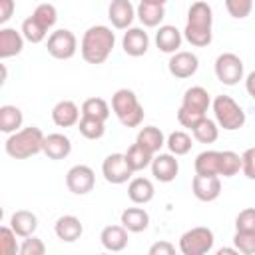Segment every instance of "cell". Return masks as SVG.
Listing matches in <instances>:
<instances>
[{
	"instance_id": "cell-17",
	"label": "cell",
	"mask_w": 255,
	"mask_h": 255,
	"mask_svg": "<svg viewBox=\"0 0 255 255\" xmlns=\"http://www.w3.org/2000/svg\"><path fill=\"white\" fill-rule=\"evenodd\" d=\"M70 151H72V141H70L68 135L56 131V133H48V135L44 137L42 153H44L48 159H54V161L66 159V157L70 155Z\"/></svg>"
},
{
	"instance_id": "cell-47",
	"label": "cell",
	"mask_w": 255,
	"mask_h": 255,
	"mask_svg": "<svg viewBox=\"0 0 255 255\" xmlns=\"http://www.w3.org/2000/svg\"><path fill=\"white\" fill-rule=\"evenodd\" d=\"M245 90H247V94L255 100V70L247 74V78H245Z\"/></svg>"
},
{
	"instance_id": "cell-10",
	"label": "cell",
	"mask_w": 255,
	"mask_h": 255,
	"mask_svg": "<svg viewBox=\"0 0 255 255\" xmlns=\"http://www.w3.org/2000/svg\"><path fill=\"white\" fill-rule=\"evenodd\" d=\"M96 185V173L90 165L78 163L74 167L68 169L66 173V187L74 193V195H86L94 189Z\"/></svg>"
},
{
	"instance_id": "cell-28",
	"label": "cell",
	"mask_w": 255,
	"mask_h": 255,
	"mask_svg": "<svg viewBox=\"0 0 255 255\" xmlns=\"http://www.w3.org/2000/svg\"><path fill=\"white\" fill-rule=\"evenodd\" d=\"M137 143H141L145 149H149L151 153H159V149L165 145V135L159 128L155 126H145L137 131V137H135Z\"/></svg>"
},
{
	"instance_id": "cell-2",
	"label": "cell",
	"mask_w": 255,
	"mask_h": 255,
	"mask_svg": "<svg viewBox=\"0 0 255 255\" xmlns=\"http://www.w3.org/2000/svg\"><path fill=\"white\" fill-rule=\"evenodd\" d=\"M114 46H116V34L112 32V28L104 24H96L84 32L80 42V54L84 62L98 66L110 58Z\"/></svg>"
},
{
	"instance_id": "cell-16",
	"label": "cell",
	"mask_w": 255,
	"mask_h": 255,
	"mask_svg": "<svg viewBox=\"0 0 255 255\" xmlns=\"http://www.w3.org/2000/svg\"><path fill=\"white\" fill-rule=\"evenodd\" d=\"M80 114H82V110L76 106V102H72V100H60L52 108V122L58 128H72V126H78Z\"/></svg>"
},
{
	"instance_id": "cell-26",
	"label": "cell",
	"mask_w": 255,
	"mask_h": 255,
	"mask_svg": "<svg viewBox=\"0 0 255 255\" xmlns=\"http://www.w3.org/2000/svg\"><path fill=\"white\" fill-rule=\"evenodd\" d=\"M195 173L199 175H219L221 169V151L217 149H205L197 153L195 157Z\"/></svg>"
},
{
	"instance_id": "cell-49",
	"label": "cell",
	"mask_w": 255,
	"mask_h": 255,
	"mask_svg": "<svg viewBox=\"0 0 255 255\" xmlns=\"http://www.w3.org/2000/svg\"><path fill=\"white\" fill-rule=\"evenodd\" d=\"M139 2H145V4H161V6H165L167 0H139Z\"/></svg>"
},
{
	"instance_id": "cell-6",
	"label": "cell",
	"mask_w": 255,
	"mask_h": 255,
	"mask_svg": "<svg viewBox=\"0 0 255 255\" xmlns=\"http://www.w3.org/2000/svg\"><path fill=\"white\" fill-rule=\"evenodd\" d=\"M215 235L209 227H191L179 237V251L183 255H205L213 249Z\"/></svg>"
},
{
	"instance_id": "cell-34",
	"label": "cell",
	"mask_w": 255,
	"mask_h": 255,
	"mask_svg": "<svg viewBox=\"0 0 255 255\" xmlns=\"http://www.w3.org/2000/svg\"><path fill=\"white\" fill-rule=\"evenodd\" d=\"M20 32H22V36H24L30 44H40V42L46 40V36H48V30H46L34 16H28V18L22 22Z\"/></svg>"
},
{
	"instance_id": "cell-11",
	"label": "cell",
	"mask_w": 255,
	"mask_h": 255,
	"mask_svg": "<svg viewBox=\"0 0 255 255\" xmlns=\"http://www.w3.org/2000/svg\"><path fill=\"white\" fill-rule=\"evenodd\" d=\"M199 68V60L193 52H187V50H179L175 54H171L169 62H167V70L173 78L177 80H185V78H191Z\"/></svg>"
},
{
	"instance_id": "cell-12",
	"label": "cell",
	"mask_w": 255,
	"mask_h": 255,
	"mask_svg": "<svg viewBox=\"0 0 255 255\" xmlns=\"http://www.w3.org/2000/svg\"><path fill=\"white\" fill-rule=\"evenodd\" d=\"M175 157L177 155H173V153H157V155H153L151 165H149L151 167V175L161 183L173 181L177 177V173H179V161Z\"/></svg>"
},
{
	"instance_id": "cell-39",
	"label": "cell",
	"mask_w": 255,
	"mask_h": 255,
	"mask_svg": "<svg viewBox=\"0 0 255 255\" xmlns=\"http://www.w3.org/2000/svg\"><path fill=\"white\" fill-rule=\"evenodd\" d=\"M233 245L237 247L239 253L253 255L255 253V231H235Z\"/></svg>"
},
{
	"instance_id": "cell-19",
	"label": "cell",
	"mask_w": 255,
	"mask_h": 255,
	"mask_svg": "<svg viewBox=\"0 0 255 255\" xmlns=\"http://www.w3.org/2000/svg\"><path fill=\"white\" fill-rule=\"evenodd\" d=\"M181 42H183V34H181L175 26H171V24H163V26H159L157 32H155V46H157L161 52H165V54H175V52H179Z\"/></svg>"
},
{
	"instance_id": "cell-22",
	"label": "cell",
	"mask_w": 255,
	"mask_h": 255,
	"mask_svg": "<svg viewBox=\"0 0 255 255\" xmlns=\"http://www.w3.org/2000/svg\"><path fill=\"white\" fill-rule=\"evenodd\" d=\"M181 106L191 110V112H197V114H203L209 110L211 106V98H209V92L203 88V86H191L185 90L183 94V100H181Z\"/></svg>"
},
{
	"instance_id": "cell-9",
	"label": "cell",
	"mask_w": 255,
	"mask_h": 255,
	"mask_svg": "<svg viewBox=\"0 0 255 255\" xmlns=\"http://www.w3.org/2000/svg\"><path fill=\"white\" fill-rule=\"evenodd\" d=\"M102 173L108 183L120 185V183H126L128 179H131L133 169L129 167L126 153H110L102 163Z\"/></svg>"
},
{
	"instance_id": "cell-4",
	"label": "cell",
	"mask_w": 255,
	"mask_h": 255,
	"mask_svg": "<svg viewBox=\"0 0 255 255\" xmlns=\"http://www.w3.org/2000/svg\"><path fill=\"white\" fill-rule=\"evenodd\" d=\"M112 110L116 114V118L120 120L122 126L126 128H137L143 122V106L139 104L137 96L133 90L128 88H120L114 92L112 96Z\"/></svg>"
},
{
	"instance_id": "cell-3",
	"label": "cell",
	"mask_w": 255,
	"mask_h": 255,
	"mask_svg": "<svg viewBox=\"0 0 255 255\" xmlns=\"http://www.w3.org/2000/svg\"><path fill=\"white\" fill-rule=\"evenodd\" d=\"M44 133L36 126L20 128L18 131L10 133L4 141V149L12 159H28L42 151L44 147Z\"/></svg>"
},
{
	"instance_id": "cell-31",
	"label": "cell",
	"mask_w": 255,
	"mask_h": 255,
	"mask_svg": "<svg viewBox=\"0 0 255 255\" xmlns=\"http://www.w3.org/2000/svg\"><path fill=\"white\" fill-rule=\"evenodd\" d=\"M193 133V139L199 141V143H213L217 137H219V126L215 120H209L207 116L199 120V124L191 129Z\"/></svg>"
},
{
	"instance_id": "cell-33",
	"label": "cell",
	"mask_w": 255,
	"mask_h": 255,
	"mask_svg": "<svg viewBox=\"0 0 255 255\" xmlns=\"http://www.w3.org/2000/svg\"><path fill=\"white\" fill-rule=\"evenodd\" d=\"M78 129L86 139H100L106 133V122L90 116H82L78 122Z\"/></svg>"
},
{
	"instance_id": "cell-18",
	"label": "cell",
	"mask_w": 255,
	"mask_h": 255,
	"mask_svg": "<svg viewBox=\"0 0 255 255\" xmlns=\"http://www.w3.org/2000/svg\"><path fill=\"white\" fill-rule=\"evenodd\" d=\"M54 233H56V237H58L60 241H64V243H74V241H78V239L82 237L84 225H82V221H80L76 215H62V217H58L56 223H54Z\"/></svg>"
},
{
	"instance_id": "cell-36",
	"label": "cell",
	"mask_w": 255,
	"mask_h": 255,
	"mask_svg": "<svg viewBox=\"0 0 255 255\" xmlns=\"http://www.w3.org/2000/svg\"><path fill=\"white\" fill-rule=\"evenodd\" d=\"M241 165H243V161H241V155L239 153H235L231 149H223L221 151V169H219V175L233 177V175H237L241 171Z\"/></svg>"
},
{
	"instance_id": "cell-37",
	"label": "cell",
	"mask_w": 255,
	"mask_h": 255,
	"mask_svg": "<svg viewBox=\"0 0 255 255\" xmlns=\"http://www.w3.org/2000/svg\"><path fill=\"white\" fill-rule=\"evenodd\" d=\"M32 16H34L46 30H52L54 24H56V20H58V10H56L54 4L44 2V4H38V6H36V10L32 12Z\"/></svg>"
},
{
	"instance_id": "cell-29",
	"label": "cell",
	"mask_w": 255,
	"mask_h": 255,
	"mask_svg": "<svg viewBox=\"0 0 255 255\" xmlns=\"http://www.w3.org/2000/svg\"><path fill=\"white\" fill-rule=\"evenodd\" d=\"M22 122H24V116H22V110L18 106H12V104H6L0 108V129L4 133H14L22 128Z\"/></svg>"
},
{
	"instance_id": "cell-8",
	"label": "cell",
	"mask_w": 255,
	"mask_h": 255,
	"mask_svg": "<svg viewBox=\"0 0 255 255\" xmlns=\"http://www.w3.org/2000/svg\"><path fill=\"white\" fill-rule=\"evenodd\" d=\"M215 76L225 86H235L243 80V60L233 52H223L215 58Z\"/></svg>"
},
{
	"instance_id": "cell-1",
	"label": "cell",
	"mask_w": 255,
	"mask_h": 255,
	"mask_svg": "<svg viewBox=\"0 0 255 255\" xmlns=\"http://www.w3.org/2000/svg\"><path fill=\"white\" fill-rule=\"evenodd\" d=\"M211 26H213L211 6L203 0H197L187 10V22L183 28V38L195 48H205L213 40Z\"/></svg>"
},
{
	"instance_id": "cell-25",
	"label": "cell",
	"mask_w": 255,
	"mask_h": 255,
	"mask_svg": "<svg viewBox=\"0 0 255 255\" xmlns=\"http://www.w3.org/2000/svg\"><path fill=\"white\" fill-rule=\"evenodd\" d=\"M10 227L16 231L18 237H30L38 227V217L28 209H18L10 217Z\"/></svg>"
},
{
	"instance_id": "cell-35",
	"label": "cell",
	"mask_w": 255,
	"mask_h": 255,
	"mask_svg": "<svg viewBox=\"0 0 255 255\" xmlns=\"http://www.w3.org/2000/svg\"><path fill=\"white\" fill-rule=\"evenodd\" d=\"M82 116H90V118H98V120H108L110 118V106L104 98H88L82 104Z\"/></svg>"
},
{
	"instance_id": "cell-42",
	"label": "cell",
	"mask_w": 255,
	"mask_h": 255,
	"mask_svg": "<svg viewBox=\"0 0 255 255\" xmlns=\"http://www.w3.org/2000/svg\"><path fill=\"white\" fill-rule=\"evenodd\" d=\"M44 253H46V245L40 237H36V235L24 237V241L20 245V255H44Z\"/></svg>"
},
{
	"instance_id": "cell-30",
	"label": "cell",
	"mask_w": 255,
	"mask_h": 255,
	"mask_svg": "<svg viewBox=\"0 0 255 255\" xmlns=\"http://www.w3.org/2000/svg\"><path fill=\"white\" fill-rule=\"evenodd\" d=\"M153 155H155V153H151L149 149H145V147H143L141 143H137V141L131 143V145L128 147V151H126V159H128L129 167L133 169V173H135V171H141V169H145V167H149Z\"/></svg>"
},
{
	"instance_id": "cell-38",
	"label": "cell",
	"mask_w": 255,
	"mask_h": 255,
	"mask_svg": "<svg viewBox=\"0 0 255 255\" xmlns=\"http://www.w3.org/2000/svg\"><path fill=\"white\" fill-rule=\"evenodd\" d=\"M16 231L10 225L0 227V253L2 255H16L20 253V245L16 243Z\"/></svg>"
},
{
	"instance_id": "cell-13",
	"label": "cell",
	"mask_w": 255,
	"mask_h": 255,
	"mask_svg": "<svg viewBox=\"0 0 255 255\" xmlns=\"http://www.w3.org/2000/svg\"><path fill=\"white\" fill-rule=\"evenodd\" d=\"M191 191L199 201H215L221 193V179L219 175H199L195 173V177L191 179Z\"/></svg>"
},
{
	"instance_id": "cell-14",
	"label": "cell",
	"mask_w": 255,
	"mask_h": 255,
	"mask_svg": "<svg viewBox=\"0 0 255 255\" xmlns=\"http://www.w3.org/2000/svg\"><path fill=\"white\" fill-rule=\"evenodd\" d=\"M122 48L131 58L143 56L147 52V48H149V36H147V32L143 28H135V26L128 28L124 32V38H122Z\"/></svg>"
},
{
	"instance_id": "cell-44",
	"label": "cell",
	"mask_w": 255,
	"mask_h": 255,
	"mask_svg": "<svg viewBox=\"0 0 255 255\" xmlns=\"http://www.w3.org/2000/svg\"><path fill=\"white\" fill-rule=\"evenodd\" d=\"M241 161H243V165H241L243 175H245L247 179L255 181V147H247V149L241 153Z\"/></svg>"
},
{
	"instance_id": "cell-40",
	"label": "cell",
	"mask_w": 255,
	"mask_h": 255,
	"mask_svg": "<svg viewBox=\"0 0 255 255\" xmlns=\"http://www.w3.org/2000/svg\"><path fill=\"white\" fill-rule=\"evenodd\" d=\"M225 8L229 12L231 18L235 20H243L251 14L253 10V0H225Z\"/></svg>"
},
{
	"instance_id": "cell-15",
	"label": "cell",
	"mask_w": 255,
	"mask_h": 255,
	"mask_svg": "<svg viewBox=\"0 0 255 255\" xmlns=\"http://www.w3.org/2000/svg\"><path fill=\"white\" fill-rule=\"evenodd\" d=\"M108 18L116 30H128L131 28V22L135 18V8L129 0H112L108 8Z\"/></svg>"
},
{
	"instance_id": "cell-41",
	"label": "cell",
	"mask_w": 255,
	"mask_h": 255,
	"mask_svg": "<svg viewBox=\"0 0 255 255\" xmlns=\"http://www.w3.org/2000/svg\"><path fill=\"white\" fill-rule=\"evenodd\" d=\"M235 231H255V207H247L237 213Z\"/></svg>"
},
{
	"instance_id": "cell-27",
	"label": "cell",
	"mask_w": 255,
	"mask_h": 255,
	"mask_svg": "<svg viewBox=\"0 0 255 255\" xmlns=\"http://www.w3.org/2000/svg\"><path fill=\"white\" fill-rule=\"evenodd\" d=\"M135 16H137V20H139L145 28H155V26H159L161 20L165 18V6L139 2V6L135 8Z\"/></svg>"
},
{
	"instance_id": "cell-32",
	"label": "cell",
	"mask_w": 255,
	"mask_h": 255,
	"mask_svg": "<svg viewBox=\"0 0 255 255\" xmlns=\"http://www.w3.org/2000/svg\"><path fill=\"white\" fill-rule=\"evenodd\" d=\"M165 145H167L169 153H173V155H185V153L191 151L193 141H191V135H189L187 131L177 129V131H171V133L167 135Z\"/></svg>"
},
{
	"instance_id": "cell-21",
	"label": "cell",
	"mask_w": 255,
	"mask_h": 255,
	"mask_svg": "<svg viewBox=\"0 0 255 255\" xmlns=\"http://www.w3.org/2000/svg\"><path fill=\"white\" fill-rule=\"evenodd\" d=\"M100 241L108 251H124L128 247V229L124 225H106L100 233Z\"/></svg>"
},
{
	"instance_id": "cell-7",
	"label": "cell",
	"mask_w": 255,
	"mask_h": 255,
	"mask_svg": "<svg viewBox=\"0 0 255 255\" xmlns=\"http://www.w3.org/2000/svg\"><path fill=\"white\" fill-rule=\"evenodd\" d=\"M46 50L52 58L56 60H70L74 58L76 50H78V38L72 30L68 28H60V30H54L50 36H48V42H46Z\"/></svg>"
},
{
	"instance_id": "cell-24",
	"label": "cell",
	"mask_w": 255,
	"mask_h": 255,
	"mask_svg": "<svg viewBox=\"0 0 255 255\" xmlns=\"http://www.w3.org/2000/svg\"><path fill=\"white\" fill-rule=\"evenodd\" d=\"M122 225L129 233H141L149 225V213L143 207H128L122 211Z\"/></svg>"
},
{
	"instance_id": "cell-20",
	"label": "cell",
	"mask_w": 255,
	"mask_h": 255,
	"mask_svg": "<svg viewBox=\"0 0 255 255\" xmlns=\"http://www.w3.org/2000/svg\"><path fill=\"white\" fill-rule=\"evenodd\" d=\"M24 36L22 32H18L16 28H0V58L6 60V58H12V56H18L24 48Z\"/></svg>"
},
{
	"instance_id": "cell-43",
	"label": "cell",
	"mask_w": 255,
	"mask_h": 255,
	"mask_svg": "<svg viewBox=\"0 0 255 255\" xmlns=\"http://www.w3.org/2000/svg\"><path fill=\"white\" fill-rule=\"evenodd\" d=\"M201 118H205V116L203 114H197V112H191V110H187L183 106H179V110H177V122L183 128H187V129H193L199 124Z\"/></svg>"
},
{
	"instance_id": "cell-23",
	"label": "cell",
	"mask_w": 255,
	"mask_h": 255,
	"mask_svg": "<svg viewBox=\"0 0 255 255\" xmlns=\"http://www.w3.org/2000/svg\"><path fill=\"white\" fill-rule=\"evenodd\" d=\"M153 183L147 179V177H133L129 179V185H128V197L137 203V205H145L153 199Z\"/></svg>"
},
{
	"instance_id": "cell-5",
	"label": "cell",
	"mask_w": 255,
	"mask_h": 255,
	"mask_svg": "<svg viewBox=\"0 0 255 255\" xmlns=\"http://www.w3.org/2000/svg\"><path fill=\"white\" fill-rule=\"evenodd\" d=\"M211 108H213L217 126L223 128L225 131H235L245 126V112L231 96H225V94L215 96L211 102Z\"/></svg>"
},
{
	"instance_id": "cell-48",
	"label": "cell",
	"mask_w": 255,
	"mask_h": 255,
	"mask_svg": "<svg viewBox=\"0 0 255 255\" xmlns=\"http://www.w3.org/2000/svg\"><path fill=\"white\" fill-rule=\"evenodd\" d=\"M239 251H237V247L233 245V247H221L219 251H217V255H237Z\"/></svg>"
},
{
	"instance_id": "cell-46",
	"label": "cell",
	"mask_w": 255,
	"mask_h": 255,
	"mask_svg": "<svg viewBox=\"0 0 255 255\" xmlns=\"http://www.w3.org/2000/svg\"><path fill=\"white\" fill-rule=\"evenodd\" d=\"M14 10H16L14 0H0V24H6L12 18Z\"/></svg>"
},
{
	"instance_id": "cell-45",
	"label": "cell",
	"mask_w": 255,
	"mask_h": 255,
	"mask_svg": "<svg viewBox=\"0 0 255 255\" xmlns=\"http://www.w3.org/2000/svg\"><path fill=\"white\" fill-rule=\"evenodd\" d=\"M175 253V245L169 241H157L149 247V255H173Z\"/></svg>"
}]
</instances>
